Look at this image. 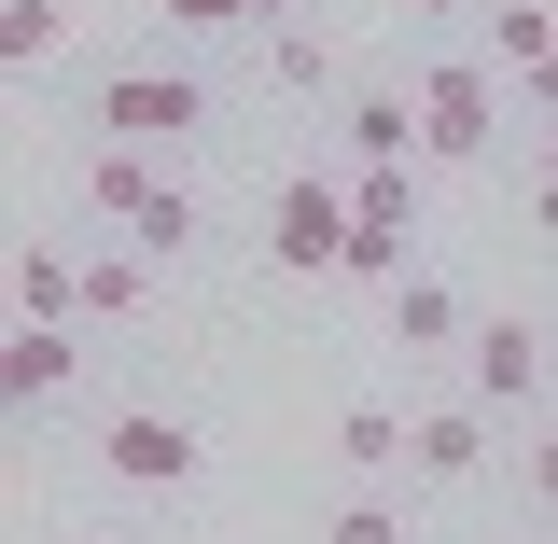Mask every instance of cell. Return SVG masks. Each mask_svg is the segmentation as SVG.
Returning <instances> with one entry per match:
<instances>
[{
  "instance_id": "cell-1",
  "label": "cell",
  "mask_w": 558,
  "mask_h": 544,
  "mask_svg": "<svg viewBox=\"0 0 558 544\" xmlns=\"http://www.w3.org/2000/svg\"><path fill=\"white\" fill-rule=\"evenodd\" d=\"M84 209H112L126 252H168V266L196 252V196H182L154 154H112V140H98V154H84Z\"/></svg>"
},
{
  "instance_id": "cell-2",
  "label": "cell",
  "mask_w": 558,
  "mask_h": 544,
  "mask_svg": "<svg viewBox=\"0 0 558 544\" xmlns=\"http://www.w3.org/2000/svg\"><path fill=\"white\" fill-rule=\"evenodd\" d=\"M196 126H209L196 70H112V84H98V140H112V154H168V140H196Z\"/></svg>"
},
{
  "instance_id": "cell-3",
  "label": "cell",
  "mask_w": 558,
  "mask_h": 544,
  "mask_svg": "<svg viewBox=\"0 0 558 544\" xmlns=\"http://www.w3.org/2000/svg\"><path fill=\"white\" fill-rule=\"evenodd\" d=\"M488 140H502V70L475 57L418 70V154H488Z\"/></svg>"
},
{
  "instance_id": "cell-4",
  "label": "cell",
  "mask_w": 558,
  "mask_h": 544,
  "mask_svg": "<svg viewBox=\"0 0 558 544\" xmlns=\"http://www.w3.org/2000/svg\"><path fill=\"white\" fill-rule=\"evenodd\" d=\"M266 252H279L293 279H336V266H349V182H322V168H307V182H279Z\"/></svg>"
},
{
  "instance_id": "cell-5",
  "label": "cell",
  "mask_w": 558,
  "mask_h": 544,
  "mask_svg": "<svg viewBox=\"0 0 558 544\" xmlns=\"http://www.w3.org/2000/svg\"><path fill=\"white\" fill-rule=\"evenodd\" d=\"M98 461H112L126 488H182V475H196V419H168V406H126L112 433H98Z\"/></svg>"
},
{
  "instance_id": "cell-6",
  "label": "cell",
  "mask_w": 558,
  "mask_h": 544,
  "mask_svg": "<svg viewBox=\"0 0 558 544\" xmlns=\"http://www.w3.org/2000/svg\"><path fill=\"white\" fill-rule=\"evenodd\" d=\"M336 126H349V168H418V84H363Z\"/></svg>"
},
{
  "instance_id": "cell-7",
  "label": "cell",
  "mask_w": 558,
  "mask_h": 544,
  "mask_svg": "<svg viewBox=\"0 0 558 544\" xmlns=\"http://www.w3.org/2000/svg\"><path fill=\"white\" fill-rule=\"evenodd\" d=\"M558 377V336H531V322H488L475 336V406H517V391H545Z\"/></svg>"
},
{
  "instance_id": "cell-8",
  "label": "cell",
  "mask_w": 558,
  "mask_h": 544,
  "mask_svg": "<svg viewBox=\"0 0 558 544\" xmlns=\"http://www.w3.org/2000/svg\"><path fill=\"white\" fill-rule=\"evenodd\" d=\"M70 377H84V349H70V336H57V322H28V336L0 349V406H57Z\"/></svg>"
},
{
  "instance_id": "cell-9",
  "label": "cell",
  "mask_w": 558,
  "mask_h": 544,
  "mask_svg": "<svg viewBox=\"0 0 558 544\" xmlns=\"http://www.w3.org/2000/svg\"><path fill=\"white\" fill-rule=\"evenodd\" d=\"M447 336H475L461 293H447V279H391V349H447Z\"/></svg>"
},
{
  "instance_id": "cell-10",
  "label": "cell",
  "mask_w": 558,
  "mask_h": 544,
  "mask_svg": "<svg viewBox=\"0 0 558 544\" xmlns=\"http://www.w3.org/2000/svg\"><path fill=\"white\" fill-rule=\"evenodd\" d=\"M14 307H28V322H70V307H84V266H70L57 238H28V252H14Z\"/></svg>"
},
{
  "instance_id": "cell-11",
  "label": "cell",
  "mask_w": 558,
  "mask_h": 544,
  "mask_svg": "<svg viewBox=\"0 0 558 544\" xmlns=\"http://www.w3.org/2000/svg\"><path fill=\"white\" fill-rule=\"evenodd\" d=\"M405 461H418V475H475V461H488V419H475V406H433Z\"/></svg>"
},
{
  "instance_id": "cell-12",
  "label": "cell",
  "mask_w": 558,
  "mask_h": 544,
  "mask_svg": "<svg viewBox=\"0 0 558 544\" xmlns=\"http://www.w3.org/2000/svg\"><path fill=\"white\" fill-rule=\"evenodd\" d=\"M405 447H418V419H391V406H349L336 419V461H363V475H391Z\"/></svg>"
},
{
  "instance_id": "cell-13",
  "label": "cell",
  "mask_w": 558,
  "mask_h": 544,
  "mask_svg": "<svg viewBox=\"0 0 558 544\" xmlns=\"http://www.w3.org/2000/svg\"><path fill=\"white\" fill-rule=\"evenodd\" d=\"M57 43H70V14H57V0H0V57H14V70H43Z\"/></svg>"
},
{
  "instance_id": "cell-14",
  "label": "cell",
  "mask_w": 558,
  "mask_h": 544,
  "mask_svg": "<svg viewBox=\"0 0 558 544\" xmlns=\"http://www.w3.org/2000/svg\"><path fill=\"white\" fill-rule=\"evenodd\" d=\"M488 28H502V70H545L558 57V14H545V0H488Z\"/></svg>"
},
{
  "instance_id": "cell-15",
  "label": "cell",
  "mask_w": 558,
  "mask_h": 544,
  "mask_svg": "<svg viewBox=\"0 0 558 544\" xmlns=\"http://www.w3.org/2000/svg\"><path fill=\"white\" fill-rule=\"evenodd\" d=\"M140 266H154V252H98V266H84V322H140Z\"/></svg>"
},
{
  "instance_id": "cell-16",
  "label": "cell",
  "mask_w": 558,
  "mask_h": 544,
  "mask_svg": "<svg viewBox=\"0 0 558 544\" xmlns=\"http://www.w3.org/2000/svg\"><path fill=\"white\" fill-rule=\"evenodd\" d=\"M349 209H363V223H405V238H418V168H349Z\"/></svg>"
},
{
  "instance_id": "cell-17",
  "label": "cell",
  "mask_w": 558,
  "mask_h": 544,
  "mask_svg": "<svg viewBox=\"0 0 558 544\" xmlns=\"http://www.w3.org/2000/svg\"><path fill=\"white\" fill-rule=\"evenodd\" d=\"M405 266V223H363V209H349V266L336 279H391Z\"/></svg>"
},
{
  "instance_id": "cell-18",
  "label": "cell",
  "mask_w": 558,
  "mask_h": 544,
  "mask_svg": "<svg viewBox=\"0 0 558 544\" xmlns=\"http://www.w3.org/2000/svg\"><path fill=\"white\" fill-rule=\"evenodd\" d=\"M266 70H279V84H336V43H322V28H279Z\"/></svg>"
},
{
  "instance_id": "cell-19",
  "label": "cell",
  "mask_w": 558,
  "mask_h": 544,
  "mask_svg": "<svg viewBox=\"0 0 558 544\" xmlns=\"http://www.w3.org/2000/svg\"><path fill=\"white\" fill-rule=\"evenodd\" d=\"M168 28H196V43L209 28H252V0H168Z\"/></svg>"
},
{
  "instance_id": "cell-20",
  "label": "cell",
  "mask_w": 558,
  "mask_h": 544,
  "mask_svg": "<svg viewBox=\"0 0 558 544\" xmlns=\"http://www.w3.org/2000/svg\"><path fill=\"white\" fill-rule=\"evenodd\" d=\"M322 544H405V531H391L377 503H349V517H336V531H322Z\"/></svg>"
},
{
  "instance_id": "cell-21",
  "label": "cell",
  "mask_w": 558,
  "mask_h": 544,
  "mask_svg": "<svg viewBox=\"0 0 558 544\" xmlns=\"http://www.w3.org/2000/svg\"><path fill=\"white\" fill-rule=\"evenodd\" d=\"M531 488H545V503H558V433H545V447H531Z\"/></svg>"
},
{
  "instance_id": "cell-22",
  "label": "cell",
  "mask_w": 558,
  "mask_h": 544,
  "mask_svg": "<svg viewBox=\"0 0 558 544\" xmlns=\"http://www.w3.org/2000/svg\"><path fill=\"white\" fill-rule=\"evenodd\" d=\"M517 84H531V98H545V112H558V57H545V70H517Z\"/></svg>"
},
{
  "instance_id": "cell-23",
  "label": "cell",
  "mask_w": 558,
  "mask_h": 544,
  "mask_svg": "<svg viewBox=\"0 0 558 544\" xmlns=\"http://www.w3.org/2000/svg\"><path fill=\"white\" fill-rule=\"evenodd\" d=\"M531 223H545V238H558V182H531Z\"/></svg>"
},
{
  "instance_id": "cell-24",
  "label": "cell",
  "mask_w": 558,
  "mask_h": 544,
  "mask_svg": "<svg viewBox=\"0 0 558 544\" xmlns=\"http://www.w3.org/2000/svg\"><path fill=\"white\" fill-rule=\"evenodd\" d=\"M405 14H475V0H405Z\"/></svg>"
},
{
  "instance_id": "cell-25",
  "label": "cell",
  "mask_w": 558,
  "mask_h": 544,
  "mask_svg": "<svg viewBox=\"0 0 558 544\" xmlns=\"http://www.w3.org/2000/svg\"><path fill=\"white\" fill-rule=\"evenodd\" d=\"M252 14H279V28H293V0H252Z\"/></svg>"
},
{
  "instance_id": "cell-26",
  "label": "cell",
  "mask_w": 558,
  "mask_h": 544,
  "mask_svg": "<svg viewBox=\"0 0 558 544\" xmlns=\"http://www.w3.org/2000/svg\"><path fill=\"white\" fill-rule=\"evenodd\" d=\"M545 182H558V140H545Z\"/></svg>"
}]
</instances>
